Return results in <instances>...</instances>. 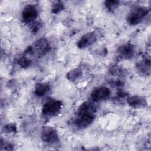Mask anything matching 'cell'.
<instances>
[{"mask_svg":"<svg viewBox=\"0 0 151 151\" xmlns=\"http://www.w3.org/2000/svg\"><path fill=\"white\" fill-rule=\"evenodd\" d=\"M50 47L48 41L46 38H41L35 41L32 45L27 47L23 55L29 58L33 56H44L50 50Z\"/></svg>","mask_w":151,"mask_h":151,"instance_id":"obj_1","label":"cell"},{"mask_svg":"<svg viewBox=\"0 0 151 151\" xmlns=\"http://www.w3.org/2000/svg\"><path fill=\"white\" fill-rule=\"evenodd\" d=\"M149 12L147 7L143 5H138L133 7L128 13L126 20L127 22L132 26L138 25L143 21Z\"/></svg>","mask_w":151,"mask_h":151,"instance_id":"obj_2","label":"cell"},{"mask_svg":"<svg viewBox=\"0 0 151 151\" xmlns=\"http://www.w3.org/2000/svg\"><path fill=\"white\" fill-rule=\"evenodd\" d=\"M62 102L57 99H50L46 101L41 109L42 115L46 118H51L57 116L61 110Z\"/></svg>","mask_w":151,"mask_h":151,"instance_id":"obj_3","label":"cell"},{"mask_svg":"<svg viewBox=\"0 0 151 151\" xmlns=\"http://www.w3.org/2000/svg\"><path fill=\"white\" fill-rule=\"evenodd\" d=\"M41 139L44 143L52 145L58 142L59 136L54 127L50 126H44L41 129Z\"/></svg>","mask_w":151,"mask_h":151,"instance_id":"obj_4","label":"cell"},{"mask_svg":"<svg viewBox=\"0 0 151 151\" xmlns=\"http://www.w3.org/2000/svg\"><path fill=\"white\" fill-rule=\"evenodd\" d=\"M95 117L96 114L77 113V116L73 120V124L78 129H84L93 122Z\"/></svg>","mask_w":151,"mask_h":151,"instance_id":"obj_5","label":"cell"},{"mask_svg":"<svg viewBox=\"0 0 151 151\" xmlns=\"http://www.w3.org/2000/svg\"><path fill=\"white\" fill-rule=\"evenodd\" d=\"M38 11L34 4H27L23 8L21 12V19L25 24H32L38 17Z\"/></svg>","mask_w":151,"mask_h":151,"instance_id":"obj_6","label":"cell"},{"mask_svg":"<svg viewBox=\"0 0 151 151\" xmlns=\"http://www.w3.org/2000/svg\"><path fill=\"white\" fill-rule=\"evenodd\" d=\"M136 47L134 44L128 42L121 45L116 50V54L121 60H129L134 56Z\"/></svg>","mask_w":151,"mask_h":151,"instance_id":"obj_7","label":"cell"},{"mask_svg":"<svg viewBox=\"0 0 151 151\" xmlns=\"http://www.w3.org/2000/svg\"><path fill=\"white\" fill-rule=\"evenodd\" d=\"M110 89L106 86H99L94 88L90 93L91 101L96 103L107 99L110 95Z\"/></svg>","mask_w":151,"mask_h":151,"instance_id":"obj_8","label":"cell"},{"mask_svg":"<svg viewBox=\"0 0 151 151\" xmlns=\"http://www.w3.org/2000/svg\"><path fill=\"white\" fill-rule=\"evenodd\" d=\"M97 35L94 31L88 32L82 35L77 42V47L80 49L87 48L97 40Z\"/></svg>","mask_w":151,"mask_h":151,"instance_id":"obj_9","label":"cell"},{"mask_svg":"<svg viewBox=\"0 0 151 151\" xmlns=\"http://www.w3.org/2000/svg\"><path fill=\"white\" fill-rule=\"evenodd\" d=\"M127 104L132 108L138 109L144 107L147 105L145 99L138 95H134L126 99Z\"/></svg>","mask_w":151,"mask_h":151,"instance_id":"obj_10","label":"cell"},{"mask_svg":"<svg viewBox=\"0 0 151 151\" xmlns=\"http://www.w3.org/2000/svg\"><path fill=\"white\" fill-rule=\"evenodd\" d=\"M150 60L149 58L144 57L136 64L138 71L143 76H149L150 74Z\"/></svg>","mask_w":151,"mask_h":151,"instance_id":"obj_11","label":"cell"},{"mask_svg":"<svg viewBox=\"0 0 151 151\" xmlns=\"http://www.w3.org/2000/svg\"><path fill=\"white\" fill-rule=\"evenodd\" d=\"M96 111L97 107L94 102L92 101H86L78 106L77 113L96 114Z\"/></svg>","mask_w":151,"mask_h":151,"instance_id":"obj_12","label":"cell"},{"mask_svg":"<svg viewBox=\"0 0 151 151\" xmlns=\"http://www.w3.org/2000/svg\"><path fill=\"white\" fill-rule=\"evenodd\" d=\"M50 90V86L45 83H38L34 88V94L38 97H42L46 94Z\"/></svg>","mask_w":151,"mask_h":151,"instance_id":"obj_13","label":"cell"},{"mask_svg":"<svg viewBox=\"0 0 151 151\" xmlns=\"http://www.w3.org/2000/svg\"><path fill=\"white\" fill-rule=\"evenodd\" d=\"M83 76V71L80 68H76L69 71L66 74L67 80L71 82H76L79 80Z\"/></svg>","mask_w":151,"mask_h":151,"instance_id":"obj_14","label":"cell"},{"mask_svg":"<svg viewBox=\"0 0 151 151\" xmlns=\"http://www.w3.org/2000/svg\"><path fill=\"white\" fill-rule=\"evenodd\" d=\"M104 6L110 12H114L120 5V1L116 0H107L104 2Z\"/></svg>","mask_w":151,"mask_h":151,"instance_id":"obj_15","label":"cell"},{"mask_svg":"<svg viewBox=\"0 0 151 151\" xmlns=\"http://www.w3.org/2000/svg\"><path fill=\"white\" fill-rule=\"evenodd\" d=\"M17 63L21 67H22L23 68H25L29 67L31 65L32 60L30 58H29L28 57L23 55L22 56L20 57L18 59Z\"/></svg>","mask_w":151,"mask_h":151,"instance_id":"obj_16","label":"cell"},{"mask_svg":"<svg viewBox=\"0 0 151 151\" xmlns=\"http://www.w3.org/2000/svg\"><path fill=\"white\" fill-rule=\"evenodd\" d=\"M64 9V5L62 1H55L51 6V12L54 14H57Z\"/></svg>","mask_w":151,"mask_h":151,"instance_id":"obj_17","label":"cell"},{"mask_svg":"<svg viewBox=\"0 0 151 151\" xmlns=\"http://www.w3.org/2000/svg\"><path fill=\"white\" fill-rule=\"evenodd\" d=\"M3 131L7 134H14L17 132V126L15 123H9L3 127Z\"/></svg>","mask_w":151,"mask_h":151,"instance_id":"obj_18","label":"cell"},{"mask_svg":"<svg viewBox=\"0 0 151 151\" xmlns=\"http://www.w3.org/2000/svg\"><path fill=\"white\" fill-rule=\"evenodd\" d=\"M40 28H41V24L37 21H35L32 24H31L32 32H34V33L37 32Z\"/></svg>","mask_w":151,"mask_h":151,"instance_id":"obj_19","label":"cell"},{"mask_svg":"<svg viewBox=\"0 0 151 151\" xmlns=\"http://www.w3.org/2000/svg\"><path fill=\"white\" fill-rule=\"evenodd\" d=\"M1 150H12L14 149L13 146L10 143H5L4 145L1 144Z\"/></svg>","mask_w":151,"mask_h":151,"instance_id":"obj_20","label":"cell"}]
</instances>
